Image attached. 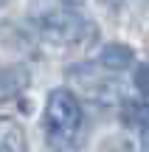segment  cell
<instances>
[{
  "instance_id": "4",
  "label": "cell",
  "mask_w": 149,
  "mask_h": 152,
  "mask_svg": "<svg viewBox=\"0 0 149 152\" xmlns=\"http://www.w3.org/2000/svg\"><path fill=\"white\" fill-rule=\"evenodd\" d=\"M132 62H135V51L129 48V45H124V42H110V45H104L101 54H99V65L104 68V71H113V73L127 71Z\"/></svg>"
},
{
  "instance_id": "7",
  "label": "cell",
  "mask_w": 149,
  "mask_h": 152,
  "mask_svg": "<svg viewBox=\"0 0 149 152\" xmlns=\"http://www.w3.org/2000/svg\"><path fill=\"white\" fill-rule=\"evenodd\" d=\"M132 82H135V87H138V93L149 96V62H144V65H138V68H135Z\"/></svg>"
},
{
  "instance_id": "9",
  "label": "cell",
  "mask_w": 149,
  "mask_h": 152,
  "mask_svg": "<svg viewBox=\"0 0 149 152\" xmlns=\"http://www.w3.org/2000/svg\"><path fill=\"white\" fill-rule=\"evenodd\" d=\"M62 3H65V6H68V9H71V11H73V9H82V6H84V3H87V0H62Z\"/></svg>"
},
{
  "instance_id": "10",
  "label": "cell",
  "mask_w": 149,
  "mask_h": 152,
  "mask_svg": "<svg viewBox=\"0 0 149 152\" xmlns=\"http://www.w3.org/2000/svg\"><path fill=\"white\" fill-rule=\"evenodd\" d=\"M141 147H144V152H149V127L144 130V135H141Z\"/></svg>"
},
{
  "instance_id": "5",
  "label": "cell",
  "mask_w": 149,
  "mask_h": 152,
  "mask_svg": "<svg viewBox=\"0 0 149 152\" xmlns=\"http://www.w3.org/2000/svg\"><path fill=\"white\" fill-rule=\"evenodd\" d=\"M25 132H23L20 121L3 115L0 118V152H25Z\"/></svg>"
},
{
  "instance_id": "3",
  "label": "cell",
  "mask_w": 149,
  "mask_h": 152,
  "mask_svg": "<svg viewBox=\"0 0 149 152\" xmlns=\"http://www.w3.org/2000/svg\"><path fill=\"white\" fill-rule=\"evenodd\" d=\"M28 79L31 73L25 65H0V102L17 99L28 87Z\"/></svg>"
},
{
  "instance_id": "1",
  "label": "cell",
  "mask_w": 149,
  "mask_h": 152,
  "mask_svg": "<svg viewBox=\"0 0 149 152\" xmlns=\"http://www.w3.org/2000/svg\"><path fill=\"white\" fill-rule=\"evenodd\" d=\"M82 104H79L76 93L68 87H56L48 93V104H45V141L54 152H71L76 144L79 132H82Z\"/></svg>"
},
{
  "instance_id": "2",
  "label": "cell",
  "mask_w": 149,
  "mask_h": 152,
  "mask_svg": "<svg viewBox=\"0 0 149 152\" xmlns=\"http://www.w3.org/2000/svg\"><path fill=\"white\" fill-rule=\"evenodd\" d=\"M39 37L48 39L54 45H82V42H93L99 28L96 23H90L87 17L76 14V11L65 9V11H45L34 20Z\"/></svg>"
},
{
  "instance_id": "8",
  "label": "cell",
  "mask_w": 149,
  "mask_h": 152,
  "mask_svg": "<svg viewBox=\"0 0 149 152\" xmlns=\"http://www.w3.org/2000/svg\"><path fill=\"white\" fill-rule=\"evenodd\" d=\"M101 152H132V144L124 141V138H110V141L101 144Z\"/></svg>"
},
{
  "instance_id": "6",
  "label": "cell",
  "mask_w": 149,
  "mask_h": 152,
  "mask_svg": "<svg viewBox=\"0 0 149 152\" xmlns=\"http://www.w3.org/2000/svg\"><path fill=\"white\" fill-rule=\"evenodd\" d=\"M118 118L129 130H146L149 127V104L146 102H135V99H124L121 110H118Z\"/></svg>"
}]
</instances>
